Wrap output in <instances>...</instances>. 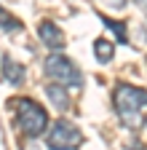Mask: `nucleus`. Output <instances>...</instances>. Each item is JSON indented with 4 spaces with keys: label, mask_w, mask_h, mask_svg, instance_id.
Masks as SVG:
<instances>
[{
    "label": "nucleus",
    "mask_w": 147,
    "mask_h": 150,
    "mask_svg": "<svg viewBox=\"0 0 147 150\" xmlns=\"http://www.w3.org/2000/svg\"><path fill=\"white\" fill-rule=\"evenodd\" d=\"M113 102H115V112L123 126L128 129H142L144 121V107H147V88H136V86H128V83H118L115 94H113Z\"/></svg>",
    "instance_id": "1"
},
{
    "label": "nucleus",
    "mask_w": 147,
    "mask_h": 150,
    "mask_svg": "<svg viewBox=\"0 0 147 150\" xmlns=\"http://www.w3.org/2000/svg\"><path fill=\"white\" fill-rule=\"evenodd\" d=\"M11 107L16 110V123L24 131L27 137H40L48 131V112L30 97H22V99H13Z\"/></svg>",
    "instance_id": "2"
},
{
    "label": "nucleus",
    "mask_w": 147,
    "mask_h": 150,
    "mask_svg": "<svg viewBox=\"0 0 147 150\" xmlns=\"http://www.w3.org/2000/svg\"><path fill=\"white\" fill-rule=\"evenodd\" d=\"M46 75L51 78V83H59L64 88H80L83 86V72L78 70V64H72L62 54H51L46 59Z\"/></svg>",
    "instance_id": "3"
},
{
    "label": "nucleus",
    "mask_w": 147,
    "mask_h": 150,
    "mask_svg": "<svg viewBox=\"0 0 147 150\" xmlns=\"http://www.w3.org/2000/svg\"><path fill=\"white\" fill-rule=\"evenodd\" d=\"M83 142V134L75 123L70 121H56L48 131H46V145L48 150H78V145Z\"/></svg>",
    "instance_id": "4"
},
{
    "label": "nucleus",
    "mask_w": 147,
    "mask_h": 150,
    "mask_svg": "<svg viewBox=\"0 0 147 150\" xmlns=\"http://www.w3.org/2000/svg\"><path fill=\"white\" fill-rule=\"evenodd\" d=\"M38 35H40L43 46H48L51 51L64 48V32H62L56 24H53V22H43V24L38 27Z\"/></svg>",
    "instance_id": "5"
},
{
    "label": "nucleus",
    "mask_w": 147,
    "mask_h": 150,
    "mask_svg": "<svg viewBox=\"0 0 147 150\" xmlns=\"http://www.w3.org/2000/svg\"><path fill=\"white\" fill-rule=\"evenodd\" d=\"M3 78H6V83H11V86H22V83H24V78H27L24 64L13 62L11 56L6 54V56H3Z\"/></svg>",
    "instance_id": "6"
},
{
    "label": "nucleus",
    "mask_w": 147,
    "mask_h": 150,
    "mask_svg": "<svg viewBox=\"0 0 147 150\" xmlns=\"http://www.w3.org/2000/svg\"><path fill=\"white\" fill-rule=\"evenodd\" d=\"M46 97L51 99V105L56 107V110H67V107H70L67 88H64V86H59V83H51V86H46Z\"/></svg>",
    "instance_id": "7"
},
{
    "label": "nucleus",
    "mask_w": 147,
    "mask_h": 150,
    "mask_svg": "<svg viewBox=\"0 0 147 150\" xmlns=\"http://www.w3.org/2000/svg\"><path fill=\"white\" fill-rule=\"evenodd\" d=\"M94 56L99 59V64L113 62V56H115V46L110 43L107 38H96V40H94Z\"/></svg>",
    "instance_id": "8"
},
{
    "label": "nucleus",
    "mask_w": 147,
    "mask_h": 150,
    "mask_svg": "<svg viewBox=\"0 0 147 150\" xmlns=\"http://www.w3.org/2000/svg\"><path fill=\"white\" fill-rule=\"evenodd\" d=\"M0 30H3V32H19L22 30V22L13 13H8L3 6H0Z\"/></svg>",
    "instance_id": "9"
},
{
    "label": "nucleus",
    "mask_w": 147,
    "mask_h": 150,
    "mask_svg": "<svg viewBox=\"0 0 147 150\" xmlns=\"http://www.w3.org/2000/svg\"><path fill=\"white\" fill-rule=\"evenodd\" d=\"M99 22H104V27H110L120 43H128V32H126V24L123 22H115V19H107V16H99Z\"/></svg>",
    "instance_id": "10"
},
{
    "label": "nucleus",
    "mask_w": 147,
    "mask_h": 150,
    "mask_svg": "<svg viewBox=\"0 0 147 150\" xmlns=\"http://www.w3.org/2000/svg\"><path fill=\"white\" fill-rule=\"evenodd\" d=\"M102 3H104L107 8H115V11H120V8L126 6V0H102Z\"/></svg>",
    "instance_id": "11"
},
{
    "label": "nucleus",
    "mask_w": 147,
    "mask_h": 150,
    "mask_svg": "<svg viewBox=\"0 0 147 150\" xmlns=\"http://www.w3.org/2000/svg\"><path fill=\"white\" fill-rule=\"evenodd\" d=\"M136 3H139V8H142V11L147 13V0H136Z\"/></svg>",
    "instance_id": "12"
},
{
    "label": "nucleus",
    "mask_w": 147,
    "mask_h": 150,
    "mask_svg": "<svg viewBox=\"0 0 147 150\" xmlns=\"http://www.w3.org/2000/svg\"><path fill=\"white\" fill-rule=\"evenodd\" d=\"M142 126H144V129H147V112H144V121H142Z\"/></svg>",
    "instance_id": "13"
}]
</instances>
